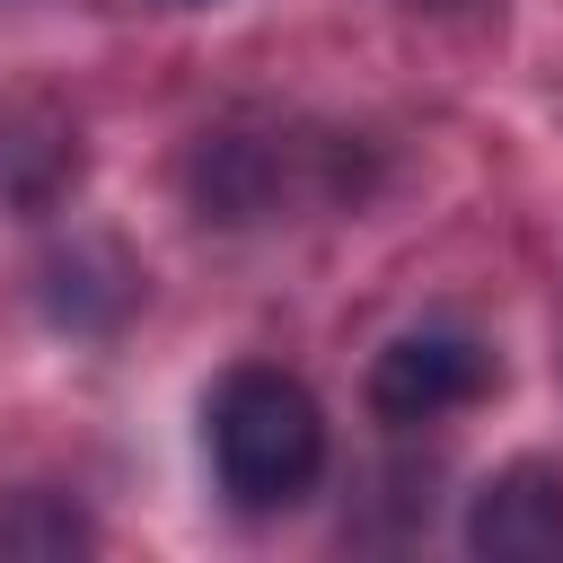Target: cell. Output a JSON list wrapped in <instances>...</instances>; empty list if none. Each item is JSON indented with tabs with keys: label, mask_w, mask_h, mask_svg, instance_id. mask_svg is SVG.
<instances>
[{
	"label": "cell",
	"mask_w": 563,
	"mask_h": 563,
	"mask_svg": "<svg viewBox=\"0 0 563 563\" xmlns=\"http://www.w3.org/2000/svg\"><path fill=\"white\" fill-rule=\"evenodd\" d=\"M202 440H211V475L238 510H290L308 501V484L325 475V413L290 369H229L202 405Z\"/></svg>",
	"instance_id": "1"
},
{
	"label": "cell",
	"mask_w": 563,
	"mask_h": 563,
	"mask_svg": "<svg viewBox=\"0 0 563 563\" xmlns=\"http://www.w3.org/2000/svg\"><path fill=\"white\" fill-rule=\"evenodd\" d=\"M493 378H501V361H493L484 334H466V325H413V334H396L369 361V413L396 422V431H413V422H440V413L493 396Z\"/></svg>",
	"instance_id": "2"
},
{
	"label": "cell",
	"mask_w": 563,
	"mask_h": 563,
	"mask_svg": "<svg viewBox=\"0 0 563 563\" xmlns=\"http://www.w3.org/2000/svg\"><path fill=\"white\" fill-rule=\"evenodd\" d=\"M466 545L493 563H563V475L537 457L484 475L466 501Z\"/></svg>",
	"instance_id": "3"
},
{
	"label": "cell",
	"mask_w": 563,
	"mask_h": 563,
	"mask_svg": "<svg viewBox=\"0 0 563 563\" xmlns=\"http://www.w3.org/2000/svg\"><path fill=\"white\" fill-rule=\"evenodd\" d=\"M0 545H88V528H79V510H44L35 519V501H26V519H0Z\"/></svg>",
	"instance_id": "4"
},
{
	"label": "cell",
	"mask_w": 563,
	"mask_h": 563,
	"mask_svg": "<svg viewBox=\"0 0 563 563\" xmlns=\"http://www.w3.org/2000/svg\"><path fill=\"white\" fill-rule=\"evenodd\" d=\"M422 9H457V0H422Z\"/></svg>",
	"instance_id": "5"
}]
</instances>
